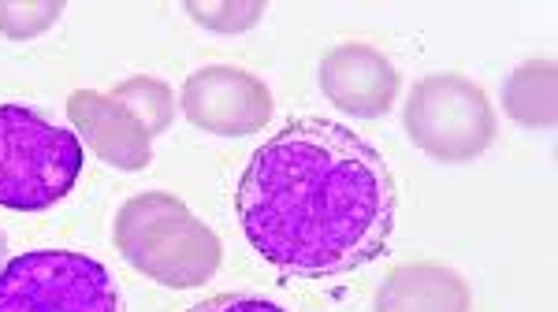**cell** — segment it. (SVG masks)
<instances>
[{
  "instance_id": "12",
  "label": "cell",
  "mask_w": 558,
  "mask_h": 312,
  "mask_svg": "<svg viewBox=\"0 0 558 312\" xmlns=\"http://www.w3.org/2000/svg\"><path fill=\"white\" fill-rule=\"evenodd\" d=\"M64 0H23V4H12V0H0V34L15 41H26L34 34H45L52 23L64 15Z\"/></svg>"
},
{
  "instance_id": "10",
  "label": "cell",
  "mask_w": 558,
  "mask_h": 312,
  "mask_svg": "<svg viewBox=\"0 0 558 312\" xmlns=\"http://www.w3.org/2000/svg\"><path fill=\"white\" fill-rule=\"evenodd\" d=\"M507 112L525 127H551L555 123V60H529L510 75L502 89Z\"/></svg>"
},
{
  "instance_id": "4",
  "label": "cell",
  "mask_w": 558,
  "mask_h": 312,
  "mask_svg": "<svg viewBox=\"0 0 558 312\" xmlns=\"http://www.w3.org/2000/svg\"><path fill=\"white\" fill-rule=\"evenodd\" d=\"M0 312H123V301L94 257L31 249L0 264Z\"/></svg>"
},
{
  "instance_id": "15",
  "label": "cell",
  "mask_w": 558,
  "mask_h": 312,
  "mask_svg": "<svg viewBox=\"0 0 558 312\" xmlns=\"http://www.w3.org/2000/svg\"><path fill=\"white\" fill-rule=\"evenodd\" d=\"M4 257H8V238L0 235V264H4Z\"/></svg>"
},
{
  "instance_id": "6",
  "label": "cell",
  "mask_w": 558,
  "mask_h": 312,
  "mask_svg": "<svg viewBox=\"0 0 558 312\" xmlns=\"http://www.w3.org/2000/svg\"><path fill=\"white\" fill-rule=\"evenodd\" d=\"M183 115L205 134L220 138H246L268 127L272 120V93L257 75L242 67H202L183 83L179 93Z\"/></svg>"
},
{
  "instance_id": "13",
  "label": "cell",
  "mask_w": 558,
  "mask_h": 312,
  "mask_svg": "<svg viewBox=\"0 0 558 312\" xmlns=\"http://www.w3.org/2000/svg\"><path fill=\"white\" fill-rule=\"evenodd\" d=\"M186 12L194 15L202 26L209 30H220V34H239V30H250L260 15H265V4L260 0H250V4H239V0H223V4H202V0H191Z\"/></svg>"
},
{
  "instance_id": "11",
  "label": "cell",
  "mask_w": 558,
  "mask_h": 312,
  "mask_svg": "<svg viewBox=\"0 0 558 312\" xmlns=\"http://www.w3.org/2000/svg\"><path fill=\"white\" fill-rule=\"evenodd\" d=\"M112 97L116 101H123L134 115H138L142 127L149 130V138H157V134H165L168 127H172L175 97H172V89L160 83V78H149V75L128 78V83H120L112 89Z\"/></svg>"
},
{
  "instance_id": "8",
  "label": "cell",
  "mask_w": 558,
  "mask_h": 312,
  "mask_svg": "<svg viewBox=\"0 0 558 312\" xmlns=\"http://www.w3.org/2000/svg\"><path fill=\"white\" fill-rule=\"evenodd\" d=\"M68 120L75 138L116 172H142L153 157V138L128 104L101 89H75L68 97Z\"/></svg>"
},
{
  "instance_id": "1",
  "label": "cell",
  "mask_w": 558,
  "mask_h": 312,
  "mask_svg": "<svg viewBox=\"0 0 558 312\" xmlns=\"http://www.w3.org/2000/svg\"><path fill=\"white\" fill-rule=\"evenodd\" d=\"M235 209L265 264L299 279H331L384 253L399 194L384 157L354 130L299 120L250 157Z\"/></svg>"
},
{
  "instance_id": "9",
  "label": "cell",
  "mask_w": 558,
  "mask_h": 312,
  "mask_svg": "<svg viewBox=\"0 0 558 312\" xmlns=\"http://www.w3.org/2000/svg\"><path fill=\"white\" fill-rule=\"evenodd\" d=\"M376 312H470V283L447 264L410 261L384 275L373 298Z\"/></svg>"
},
{
  "instance_id": "7",
  "label": "cell",
  "mask_w": 558,
  "mask_h": 312,
  "mask_svg": "<svg viewBox=\"0 0 558 312\" xmlns=\"http://www.w3.org/2000/svg\"><path fill=\"white\" fill-rule=\"evenodd\" d=\"M399 67L380 49L362 41H347L324 52L320 60V89L336 109L357 120H376L399 97Z\"/></svg>"
},
{
  "instance_id": "5",
  "label": "cell",
  "mask_w": 558,
  "mask_h": 312,
  "mask_svg": "<svg viewBox=\"0 0 558 312\" xmlns=\"http://www.w3.org/2000/svg\"><path fill=\"white\" fill-rule=\"evenodd\" d=\"M410 141L439 164H470L492 146L495 112L488 93L465 75H428L410 89L402 112Z\"/></svg>"
},
{
  "instance_id": "14",
  "label": "cell",
  "mask_w": 558,
  "mask_h": 312,
  "mask_svg": "<svg viewBox=\"0 0 558 312\" xmlns=\"http://www.w3.org/2000/svg\"><path fill=\"white\" fill-rule=\"evenodd\" d=\"M186 312H291V309L276 305V301L260 298V294H220V298H209Z\"/></svg>"
},
{
  "instance_id": "2",
  "label": "cell",
  "mask_w": 558,
  "mask_h": 312,
  "mask_svg": "<svg viewBox=\"0 0 558 312\" xmlns=\"http://www.w3.org/2000/svg\"><path fill=\"white\" fill-rule=\"evenodd\" d=\"M112 238L134 272L168 290L202 287L220 272L223 261L216 230L165 190H146L123 201Z\"/></svg>"
},
{
  "instance_id": "3",
  "label": "cell",
  "mask_w": 558,
  "mask_h": 312,
  "mask_svg": "<svg viewBox=\"0 0 558 312\" xmlns=\"http://www.w3.org/2000/svg\"><path fill=\"white\" fill-rule=\"evenodd\" d=\"M83 160V141L71 130L31 104H0V209H52L75 190Z\"/></svg>"
}]
</instances>
